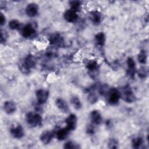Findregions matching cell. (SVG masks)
<instances>
[{
	"instance_id": "6da1fadb",
	"label": "cell",
	"mask_w": 149,
	"mask_h": 149,
	"mask_svg": "<svg viewBox=\"0 0 149 149\" xmlns=\"http://www.w3.org/2000/svg\"><path fill=\"white\" fill-rule=\"evenodd\" d=\"M37 63L36 57L31 54L28 55L24 59L23 62L20 64V69L23 73L29 74L30 72V69L34 68Z\"/></svg>"
},
{
	"instance_id": "7a4b0ae2",
	"label": "cell",
	"mask_w": 149,
	"mask_h": 149,
	"mask_svg": "<svg viewBox=\"0 0 149 149\" xmlns=\"http://www.w3.org/2000/svg\"><path fill=\"white\" fill-rule=\"evenodd\" d=\"M26 120L31 127H37L41 125L42 118L38 113L29 112L26 115Z\"/></svg>"
},
{
	"instance_id": "3957f363",
	"label": "cell",
	"mask_w": 149,
	"mask_h": 149,
	"mask_svg": "<svg viewBox=\"0 0 149 149\" xmlns=\"http://www.w3.org/2000/svg\"><path fill=\"white\" fill-rule=\"evenodd\" d=\"M120 94V97H122L125 101L128 103H131L135 101V95H134L133 90L129 85L125 86L122 88Z\"/></svg>"
},
{
	"instance_id": "277c9868",
	"label": "cell",
	"mask_w": 149,
	"mask_h": 149,
	"mask_svg": "<svg viewBox=\"0 0 149 149\" xmlns=\"http://www.w3.org/2000/svg\"><path fill=\"white\" fill-rule=\"evenodd\" d=\"M107 95L108 96V101L111 105L117 104L120 98V92L116 88H109Z\"/></svg>"
},
{
	"instance_id": "5b68a950",
	"label": "cell",
	"mask_w": 149,
	"mask_h": 149,
	"mask_svg": "<svg viewBox=\"0 0 149 149\" xmlns=\"http://www.w3.org/2000/svg\"><path fill=\"white\" fill-rule=\"evenodd\" d=\"M99 64L96 61H90L86 65V68L92 78L97 76L99 71Z\"/></svg>"
},
{
	"instance_id": "8992f818",
	"label": "cell",
	"mask_w": 149,
	"mask_h": 149,
	"mask_svg": "<svg viewBox=\"0 0 149 149\" xmlns=\"http://www.w3.org/2000/svg\"><path fill=\"white\" fill-rule=\"evenodd\" d=\"M36 96L38 105L45 104L48 100L49 92L44 89H38L36 91Z\"/></svg>"
},
{
	"instance_id": "52a82bcc",
	"label": "cell",
	"mask_w": 149,
	"mask_h": 149,
	"mask_svg": "<svg viewBox=\"0 0 149 149\" xmlns=\"http://www.w3.org/2000/svg\"><path fill=\"white\" fill-rule=\"evenodd\" d=\"M36 34V30L31 24H27L21 29L22 36L26 38L32 37Z\"/></svg>"
},
{
	"instance_id": "ba28073f",
	"label": "cell",
	"mask_w": 149,
	"mask_h": 149,
	"mask_svg": "<svg viewBox=\"0 0 149 149\" xmlns=\"http://www.w3.org/2000/svg\"><path fill=\"white\" fill-rule=\"evenodd\" d=\"M65 122L66 125V128L69 131H72L76 128L77 123V118L76 115L72 113L69 115L65 120Z\"/></svg>"
},
{
	"instance_id": "9c48e42d",
	"label": "cell",
	"mask_w": 149,
	"mask_h": 149,
	"mask_svg": "<svg viewBox=\"0 0 149 149\" xmlns=\"http://www.w3.org/2000/svg\"><path fill=\"white\" fill-rule=\"evenodd\" d=\"M126 63H127V74L130 77L133 78L134 77L136 72V63L132 58L129 57L127 59Z\"/></svg>"
},
{
	"instance_id": "30bf717a",
	"label": "cell",
	"mask_w": 149,
	"mask_h": 149,
	"mask_svg": "<svg viewBox=\"0 0 149 149\" xmlns=\"http://www.w3.org/2000/svg\"><path fill=\"white\" fill-rule=\"evenodd\" d=\"M10 134H12V136L14 138L17 139L22 138L24 135V129L20 125H18L16 126L12 127L10 129Z\"/></svg>"
},
{
	"instance_id": "8fae6325",
	"label": "cell",
	"mask_w": 149,
	"mask_h": 149,
	"mask_svg": "<svg viewBox=\"0 0 149 149\" xmlns=\"http://www.w3.org/2000/svg\"><path fill=\"white\" fill-rule=\"evenodd\" d=\"M38 12V6L36 3H30L26 8V13L29 17L36 16Z\"/></svg>"
},
{
	"instance_id": "7c38bea8",
	"label": "cell",
	"mask_w": 149,
	"mask_h": 149,
	"mask_svg": "<svg viewBox=\"0 0 149 149\" xmlns=\"http://www.w3.org/2000/svg\"><path fill=\"white\" fill-rule=\"evenodd\" d=\"M49 43L52 45L56 46H63L64 45V41L62 37L58 33H55L52 34L49 38Z\"/></svg>"
},
{
	"instance_id": "4fadbf2b",
	"label": "cell",
	"mask_w": 149,
	"mask_h": 149,
	"mask_svg": "<svg viewBox=\"0 0 149 149\" xmlns=\"http://www.w3.org/2000/svg\"><path fill=\"white\" fill-rule=\"evenodd\" d=\"M97 87V86L94 85L87 90V93L88 94L87 100L91 104H94L98 101V97L95 93Z\"/></svg>"
},
{
	"instance_id": "5bb4252c",
	"label": "cell",
	"mask_w": 149,
	"mask_h": 149,
	"mask_svg": "<svg viewBox=\"0 0 149 149\" xmlns=\"http://www.w3.org/2000/svg\"><path fill=\"white\" fill-rule=\"evenodd\" d=\"M63 17L66 22L73 23L77 20L78 16L76 11L69 9L65 12L63 14Z\"/></svg>"
},
{
	"instance_id": "9a60e30c",
	"label": "cell",
	"mask_w": 149,
	"mask_h": 149,
	"mask_svg": "<svg viewBox=\"0 0 149 149\" xmlns=\"http://www.w3.org/2000/svg\"><path fill=\"white\" fill-rule=\"evenodd\" d=\"M54 136L52 132L46 130L43 132L40 136V140L44 144H48L51 143Z\"/></svg>"
},
{
	"instance_id": "2e32d148",
	"label": "cell",
	"mask_w": 149,
	"mask_h": 149,
	"mask_svg": "<svg viewBox=\"0 0 149 149\" xmlns=\"http://www.w3.org/2000/svg\"><path fill=\"white\" fill-rule=\"evenodd\" d=\"M90 119L92 123L96 125H99L102 121V118L101 113L98 110L92 111L90 113Z\"/></svg>"
},
{
	"instance_id": "e0dca14e",
	"label": "cell",
	"mask_w": 149,
	"mask_h": 149,
	"mask_svg": "<svg viewBox=\"0 0 149 149\" xmlns=\"http://www.w3.org/2000/svg\"><path fill=\"white\" fill-rule=\"evenodd\" d=\"M3 109L7 114H12L16 110V105L13 101H6L3 104Z\"/></svg>"
},
{
	"instance_id": "ac0fdd59",
	"label": "cell",
	"mask_w": 149,
	"mask_h": 149,
	"mask_svg": "<svg viewBox=\"0 0 149 149\" xmlns=\"http://www.w3.org/2000/svg\"><path fill=\"white\" fill-rule=\"evenodd\" d=\"M55 104H56L57 108L61 112H62L63 113H67L69 112V106H68L67 102L62 98H57L55 101Z\"/></svg>"
},
{
	"instance_id": "d6986e66",
	"label": "cell",
	"mask_w": 149,
	"mask_h": 149,
	"mask_svg": "<svg viewBox=\"0 0 149 149\" xmlns=\"http://www.w3.org/2000/svg\"><path fill=\"white\" fill-rule=\"evenodd\" d=\"M90 19L93 24L94 25H98L101 21V14L98 11H93L90 13Z\"/></svg>"
},
{
	"instance_id": "ffe728a7",
	"label": "cell",
	"mask_w": 149,
	"mask_h": 149,
	"mask_svg": "<svg viewBox=\"0 0 149 149\" xmlns=\"http://www.w3.org/2000/svg\"><path fill=\"white\" fill-rule=\"evenodd\" d=\"M69 132L70 131L66 127L61 128L58 129L56 132L55 135L58 140L62 141L66 139L68 137Z\"/></svg>"
},
{
	"instance_id": "44dd1931",
	"label": "cell",
	"mask_w": 149,
	"mask_h": 149,
	"mask_svg": "<svg viewBox=\"0 0 149 149\" xmlns=\"http://www.w3.org/2000/svg\"><path fill=\"white\" fill-rule=\"evenodd\" d=\"M105 36L102 32L98 33L95 36V41L96 44L98 46L103 47L105 44Z\"/></svg>"
},
{
	"instance_id": "7402d4cb",
	"label": "cell",
	"mask_w": 149,
	"mask_h": 149,
	"mask_svg": "<svg viewBox=\"0 0 149 149\" xmlns=\"http://www.w3.org/2000/svg\"><path fill=\"white\" fill-rule=\"evenodd\" d=\"M70 102H71V104H72L73 107H74V108H75L76 109L79 110L81 108L82 104H81V101H80V98L77 95H73L71 97Z\"/></svg>"
},
{
	"instance_id": "603a6c76",
	"label": "cell",
	"mask_w": 149,
	"mask_h": 149,
	"mask_svg": "<svg viewBox=\"0 0 149 149\" xmlns=\"http://www.w3.org/2000/svg\"><path fill=\"white\" fill-rule=\"evenodd\" d=\"M132 147L134 148H140L143 144V140L141 137H136L132 139Z\"/></svg>"
},
{
	"instance_id": "cb8c5ba5",
	"label": "cell",
	"mask_w": 149,
	"mask_h": 149,
	"mask_svg": "<svg viewBox=\"0 0 149 149\" xmlns=\"http://www.w3.org/2000/svg\"><path fill=\"white\" fill-rule=\"evenodd\" d=\"M137 59L139 62L141 64H146L147 60V55L145 50H141L140 51L137 56Z\"/></svg>"
},
{
	"instance_id": "d4e9b609",
	"label": "cell",
	"mask_w": 149,
	"mask_h": 149,
	"mask_svg": "<svg viewBox=\"0 0 149 149\" xmlns=\"http://www.w3.org/2000/svg\"><path fill=\"white\" fill-rule=\"evenodd\" d=\"M70 6V9H72L76 12L80 10L81 6V2L79 1H73L69 2Z\"/></svg>"
},
{
	"instance_id": "484cf974",
	"label": "cell",
	"mask_w": 149,
	"mask_h": 149,
	"mask_svg": "<svg viewBox=\"0 0 149 149\" xmlns=\"http://www.w3.org/2000/svg\"><path fill=\"white\" fill-rule=\"evenodd\" d=\"M8 26H9V27L11 30H16V29H18L19 28H20V23L17 20L13 19L9 22Z\"/></svg>"
},
{
	"instance_id": "4316f807",
	"label": "cell",
	"mask_w": 149,
	"mask_h": 149,
	"mask_svg": "<svg viewBox=\"0 0 149 149\" xmlns=\"http://www.w3.org/2000/svg\"><path fill=\"white\" fill-rule=\"evenodd\" d=\"M138 76L141 79H146L148 75V70L146 67H141L138 72Z\"/></svg>"
},
{
	"instance_id": "83f0119b",
	"label": "cell",
	"mask_w": 149,
	"mask_h": 149,
	"mask_svg": "<svg viewBox=\"0 0 149 149\" xmlns=\"http://www.w3.org/2000/svg\"><path fill=\"white\" fill-rule=\"evenodd\" d=\"M80 147L79 145L75 142H73L72 141H67L64 144L63 148H67V149H70V148H79Z\"/></svg>"
},
{
	"instance_id": "f1b7e54d",
	"label": "cell",
	"mask_w": 149,
	"mask_h": 149,
	"mask_svg": "<svg viewBox=\"0 0 149 149\" xmlns=\"http://www.w3.org/2000/svg\"><path fill=\"white\" fill-rule=\"evenodd\" d=\"M118 141L115 139H111L109 140L108 142V147L109 148H118Z\"/></svg>"
},
{
	"instance_id": "f546056e",
	"label": "cell",
	"mask_w": 149,
	"mask_h": 149,
	"mask_svg": "<svg viewBox=\"0 0 149 149\" xmlns=\"http://www.w3.org/2000/svg\"><path fill=\"white\" fill-rule=\"evenodd\" d=\"M86 132L87 134L92 135L94 133V127L93 125H89L87 126L86 129Z\"/></svg>"
},
{
	"instance_id": "4dcf8cb0",
	"label": "cell",
	"mask_w": 149,
	"mask_h": 149,
	"mask_svg": "<svg viewBox=\"0 0 149 149\" xmlns=\"http://www.w3.org/2000/svg\"><path fill=\"white\" fill-rule=\"evenodd\" d=\"M0 22H1V26H3L6 22L5 17L2 13L0 15Z\"/></svg>"
},
{
	"instance_id": "1f68e13d",
	"label": "cell",
	"mask_w": 149,
	"mask_h": 149,
	"mask_svg": "<svg viewBox=\"0 0 149 149\" xmlns=\"http://www.w3.org/2000/svg\"><path fill=\"white\" fill-rule=\"evenodd\" d=\"M6 41V39H5V36H3V33L1 31V43H3V42H5Z\"/></svg>"
}]
</instances>
